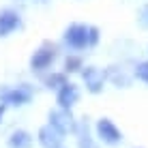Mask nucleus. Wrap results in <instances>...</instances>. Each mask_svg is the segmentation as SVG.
<instances>
[{
  "label": "nucleus",
  "instance_id": "f257e3e1",
  "mask_svg": "<svg viewBox=\"0 0 148 148\" xmlns=\"http://www.w3.org/2000/svg\"><path fill=\"white\" fill-rule=\"evenodd\" d=\"M101 43V28L90 22H71L60 32V47L64 52L86 54Z\"/></svg>",
  "mask_w": 148,
  "mask_h": 148
},
{
  "label": "nucleus",
  "instance_id": "f03ea898",
  "mask_svg": "<svg viewBox=\"0 0 148 148\" xmlns=\"http://www.w3.org/2000/svg\"><path fill=\"white\" fill-rule=\"evenodd\" d=\"M60 54H62L60 43H56V41H43L39 47L32 49V54H30V58H28L30 73H32L34 77H43L60 60Z\"/></svg>",
  "mask_w": 148,
  "mask_h": 148
},
{
  "label": "nucleus",
  "instance_id": "7ed1b4c3",
  "mask_svg": "<svg viewBox=\"0 0 148 148\" xmlns=\"http://www.w3.org/2000/svg\"><path fill=\"white\" fill-rule=\"evenodd\" d=\"M37 97V86L30 82H19V84H0V103L7 105L9 110H22L30 105Z\"/></svg>",
  "mask_w": 148,
  "mask_h": 148
},
{
  "label": "nucleus",
  "instance_id": "20e7f679",
  "mask_svg": "<svg viewBox=\"0 0 148 148\" xmlns=\"http://www.w3.org/2000/svg\"><path fill=\"white\" fill-rule=\"evenodd\" d=\"M92 131H95V137L103 148H118L122 142H125V133L118 125H116L114 118L110 116H99L95 122H92Z\"/></svg>",
  "mask_w": 148,
  "mask_h": 148
},
{
  "label": "nucleus",
  "instance_id": "39448f33",
  "mask_svg": "<svg viewBox=\"0 0 148 148\" xmlns=\"http://www.w3.org/2000/svg\"><path fill=\"white\" fill-rule=\"evenodd\" d=\"M79 86L82 90H86L88 95L99 97L108 88V79H105V69L97 67V64H86L79 73Z\"/></svg>",
  "mask_w": 148,
  "mask_h": 148
},
{
  "label": "nucleus",
  "instance_id": "423d86ee",
  "mask_svg": "<svg viewBox=\"0 0 148 148\" xmlns=\"http://www.w3.org/2000/svg\"><path fill=\"white\" fill-rule=\"evenodd\" d=\"M24 28H26V19H24L22 9H17V7L0 9V41L11 39L13 34L22 32Z\"/></svg>",
  "mask_w": 148,
  "mask_h": 148
},
{
  "label": "nucleus",
  "instance_id": "0eeeda50",
  "mask_svg": "<svg viewBox=\"0 0 148 148\" xmlns=\"http://www.w3.org/2000/svg\"><path fill=\"white\" fill-rule=\"evenodd\" d=\"M79 118L73 114V110H62V108H54L47 112V125H52L56 131H60L64 137L73 135L75 129H77Z\"/></svg>",
  "mask_w": 148,
  "mask_h": 148
},
{
  "label": "nucleus",
  "instance_id": "6e6552de",
  "mask_svg": "<svg viewBox=\"0 0 148 148\" xmlns=\"http://www.w3.org/2000/svg\"><path fill=\"white\" fill-rule=\"evenodd\" d=\"M105 79L108 86H114L116 90H129L133 86V73L131 69H127L125 62H112L105 67Z\"/></svg>",
  "mask_w": 148,
  "mask_h": 148
},
{
  "label": "nucleus",
  "instance_id": "1a4fd4ad",
  "mask_svg": "<svg viewBox=\"0 0 148 148\" xmlns=\"http://www.w3.org/2000/svg\"><path fill=\"white\" fill-rule=\"evenodd\" d=\"M56 99V108H62V110H75L77 103L82 101V86L77 82L69 79L58 92H54Z\"/></svg>",
  "mask_w": 148,
  "mask_h": 148
},
{
  "label": "nucleus",
  "instance_id": "9d476101",
  "mask_svg": "<svg viewBox=\"0 0 148 148\" xmlns=\"http://www.w3.org/2000/svg\"><path fill=\"white\" fill-rule=\"evenodd\" d=\"M73 137H75V148H103L97 142L95 131H92V122H90V118H86V116L79 118Z\"/></svg>",
  "mask_w": 148,
  "mask_h": 148
},
{
  "label": "nucleus",
  "instance_id": "9b49d317",
  "mask_svg": "<svg viewBox=\"0 0 148 148\" xmlns=\"http://www.w3.org/2000/svg\"><path fill=\"white\" fill-rule=\"evenodd\" d=\"M34 140H37V144L41 148H58V146H64V140H67V137L60 133V131H56L52 125L43 122V125L37 129Z\"/></svg>",
  "mask_w": 148,
  "mask_h": 148
},
{
  "label": "nucleus",
  "instance_id": "f8f14e48",
  "mask_svg": "<svg viewBox=\"0 0 148 148\" xmlns=\"http://www.w3.org/2000/svg\"><path fill=\"white\" fill-rule=\"evenodd\" d=\"M34 133L24 127H15L7 135V148H34Z\"/></svg>",
  "mask_w": 148,
  "mask_h": 148
},
{
  "label": "nucleus",
  "instance_id": "ddd939ff",
  "mask_svg": "<svg viewBox=\"0 0 148 148\" xmlns=\"http://www.w3.org/2000/svg\"><path fill=\"white\" fill-rule=\"evenodd\" d=\"M71 77L67 73H64L62 69L60 71H56V69H52L49 73H45L43 77H39V82H41V86H43L45 90H52V92H58L60 88H62L64 84H67Z\"/></svg>",
  "mask_w": 148,
  "mask_h": 148
},
{
  "label": "nucleus",
  "instance_id": "4468645a",
  "mask_svg": "<svg viewBox=\"0 0 148 148\" xmlns=\"http://www.w3.org/2000/svg\"><path fill=\"white\" fill-rule=\"evenodd\" d=\"M86 67V60H84V54H73V52H64L62 56V71L69 75H79L82 69Z\"/></svg>",
  "mask_w": 148,
  "mask_h": 148
},
{
  "label": "nucleus",
  "instance_id": "2eb2a0df",
  "mask_svg": "<svg viewBox=\"0 0 148 148\" xmlns=\"http://www.w3.org/2000/svg\"><path fill=\"white\" fill-rule=\"evenodd\" d=\"M131 73H133V79H135V82L148 86V58L135 60L133 67H131Z\"/></svg>",
  "mask_w": 148,
  "mask_h": 148
},
{
  "label": "nucleus",
  "instance_id": "dca6fc26",
  "mask_svg": "<svg viewBox=\"0 0 148 148\" xmlns=\"http://www.w3.org/2000/svg\"><path fill=\"white\" fill-rule=\"evenodd\" d=\"M135 24L140 30H144V32H148V0L146 2H142L140 7L135 9Z\"/></svg>",
  "mask_w": 148,
  "mask_h": 148
},
{
  "label": "nucleus",
  "instance_id": "f3484780",
  "mask_svg": "<svg viewBox=\"0 0 148 148\" xmlns=\"http://www.w3.org/2000/svg\"><path fill=\"white\" fill-rule=\"evenodd\" d=\"M7 112H9V108H7V105H2V103H0V125L4 122V116H7Z\"/></svg>",
  "mask_w": 148,
  "mask_h": 148
},
{
  "label": "nucleus",
  "instance_id": "a211bd4d",
  "mask_svg": "<svg viewBox=\"0 0 148 148\" xmlns=\"http://www.w3.org/2000/svg\"><path fill=\"white\" fill-rule=\"evenodd\" d=\"M30 2H37V4H45V2H49V0H30Z\"/></svg>",
  "mask_w": 148,
  "mask_h": 148
},
{
  "label": "nucleus",
  "instance_id": "6ab92c4d",
  "mask_svg": "<svg viewBox=\"0 0 148 148\" xmlns=\"http://www.w3.org/2000/svg\"><path fill=\"white\" fill-rule=\"evenodd\" d=\"M146 58H148V43H146Z\"/></svg>",
  "mask_w": 148,
  "mask_h": 148
},
{
  "label": "nucleus",
  "instance_id": "aec40b11",
  "mask_svg": "<svg viewBox=\"0 0 148 148\" xmlns=\"http://www.w3.org/2000/svg\"><path fill=\"white\" fill-rule=\"evenodd\" d=\"M13 2H26V0H13Z\"/></svg>",
  "mask_w": 148,
  "mask_h": 148
},
{
  "label": "nucleus",
  "instance_id": "412c9836",
  "mask_svg": "<svg viewBox=\"0 0 148 148\" xmlns=\"http://www.w3.org/2000/svg\"><path fill=\"white\" fill-rule=\"evenodd\" d=\"M58 148H69V146H67V144H64V146H58Z\"/></svg>",
  "mask_w": 148,
  "mask_h": 148
},
{
  "label": "nucleus",
  "instance_id": "4be33fe9",
  "mask_svg": "<svg viewBox=\"0 0 148 148\" xmlns=\"http://www.w3.org/2000/svg\"><path fill=\"white\" fill-rule=\"evenodd\" d=\"M135 148H144V146H135Z\"/></svg>",
  "mask_w": 148,
  "mask_h": 148
}]
</instances>
